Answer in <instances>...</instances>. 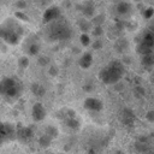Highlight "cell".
<instances>
[{"mask_svg":"<svg viewBox=\"0 0 154 154\" xmlns=\"http://www.w3.org/2000/svg\"><path fill=\"white\" fill-rule=\"evenodd\" d=\"M122 122L124 124H128V125L132 124V122H134V114L129 109H123V112H122Z\"/></svg>","mask_w":154,"mask_h":154,"instance_id":"cell-20","label":"cell"},{"mask_svg":"<svg viewBox=\"0 0 154 154\" xmlns=\"http://www.w3.org/2000/svg\"><path fill=\"white\" fill-rule=\"evenodd\" d=\"M82 12L85 17H93L94 13H95V6L91 1H88L85 4H83L82 6Z\"/></svg>","mask_w":154,"mask_h":154,"instance_id":"cell-13","label":"cell"},{"mask_svg":"<svg viewBox=\"0 0 154 154\" xmlns=\"http://www.w3.org/2000/svg\"><path fill=\"white\" fill-rule=\"evenodd\" d=\"M22 84L13 77H4L0 83V91L4 99L12 102L17 100L22 94Z\"/></svg>","mask_w":154,"mask_h":154,"instance_id":"cell-4","label":"cell"},{"mask_svg":"<svg viewBox=\"0 0 154 154\" xmlns=\"http://www.w3.org/2000/svg\"><path fill=\"white\" fill-rule=\"evenodd\" d=\"M17 138V129L12 123H2L0 130V143Z\"/></svg>","mask_w":154,"mask_h":154,"instance_id":"cell-6","label":"cell"},{"mask_svg":"<svg viewBox=\"0 0 154 154\" xmlns=\"http://www.w3.org/2000/svg\"><path fill=\"white\" fill-rule=\"evenodd\" d=\"M137 52L141 55L154 53V31H147L137 45Z\"/></svg>","mask_w":154,"mask_h":154,"instance_id":"cell-5","label":"cell"},{"mask_svg":"<svg viewBox=\"0 0 154 154\" xmlns=\"http://www.w3.org/2000/svg\"><path fill=\"white\" fill-rule=\"evenodd\" d=\"M18 66L20 69H26L29 66V59L26 57H20L18 59Z\"/></svg>","mask_w":154,"mask_h":154,"instance_id":"cell-24","label":"cell"},{"mask_svg":"<svg viewBox=\"0 0 154 154\" xmlns=\"http://www.w3.org/2000/svg\"><path fill=\"white\" fill-rule=\"evenodd\" d=\"M103 14H96V16H94L93 17V19H91V23L94 24V25H101L102 23H103Z\"/></svg>","mask_w":154,"mask_h":154,"instance_id":"cell-25","label":"cell"},{"mask_svg":"<svg viewBox=\"0 0 154 154\" xmlns=\"http://www.w3.org/2000/svg\"><path fill=\"white\" fill-rule=\"evenodd\" d=\"M52 140H53V138H52L49 135H47V134L45 132L43 135H41V136L38 137V144H40L42 148H47V147L51 146Z\"/></svg>","mask_w":154,"mask_h":154,"instance_id":"cell-19","label":"cell"},{"mask_svg":"<svg viewBox=\"0 0 154 154\" xmlns=\"http://www.w3.org/2000/svg\"><path fill=\"white\" fill-rule=\"evenodd\" d=\"M116 49L118 51V52H124V51H126V48H128V42H126V40H124V38H122V40H118L117 42H116Z\"/></svg>","mask_w":154,"mask_h":154,"instance_id":"cell-22","label":"cell"},{"mask_svg":"<svg viewBox=\"0 0 154 154\" xmlns=\"http://www.w3.org/2000/svg\"><path fill=\"white\" fill-rule=\"evenodd\" d=\"M46 114H47L46 108L41 102L34 103L32 109H31V117H32L34 122H42L46 118Z\"/></svg>","mask_w":154,"mask_h":154,"instance_id":"cell-7","label":"cell"},{"mask_svg":"<svg viewBox=\"0 0 154 154\" xmlns=\"http://www.w3.org/2000/svg\"><path fill=\"white\" fill-rule=\"evenodd\" d=\"M23 35V26L14 19L8 18L1 25V38L8 45H17Z\"/></svg>","mask_w":154,"mask_h":154,"instance_id":"cell-3","label":"cell"},{"mask_svg":"<svg viewBox=\"0 0 154 154\" xmlns=\"http://www.w3.org/2000/svg\"><path fill=\"white\" fill-rule=\"evenodd\" d=\"M58 72H59V70H58V67H55V66H51V67L48 69V73H49L52 77L57 76V75H58Z\"/></svg>","mask_w":154,"mask_h":154,"instance_id":"cell-29","label":"cell"},{"mask_svg":"<svg viewBox=\"0 0 154 154\" xmlns=\"http://www.w3.org/2000/svg\"><path fill=\"white\" fill-rule=\"evenodd\" d=\"M125 73V67L119 60H113L108 63L100 72L99 78L105 84H116L122 79Z\"/></svg>","mask_w":154,"mask_h":154,"instance_id":"cell-2","label":"cell"},{"mask_svg":"<svg viewBox=\"0 0 154 154\" xmlns=\"http://www.w3.org/2000/svg\"><path fill=\"white\" fill-rule=\"evenodd\" d=\"M34 137V132L30 128H26V126H19L17 129V138L24 143L26 142H30Z\"/></svg>","mask_w":154,"mask_h":154,"instance_id":"cell-9","label":"cell"},{"mask_svg":"<svg viewBox=\"0 0 154 154\" xmlns=\"http://www.w3.org/2000/svg\"><path fill=\"white\" fill-rule=\"evenodd\" d=\"M93 23H91V20H87L85 18H83V19H79V22H78V26H79V29L83 31V32H88L90 29H93Z\"/></svg>","mask_w":154,"mask_h":154,"instance_id":"cell-17","label":"cell"},{"mask_svg":"<svg viewBox=\"0 0 154 154\" xmlns=\"http://www.w3.org/2000/svg\"><path fill=\"white\" fill-rule=\"evenodd\" d=\"M46 36L52 41L69 40L72 36V29L66 20L59 17L52 22H48L46 29Z\"/></svg>","mask_w":154,"mask_h":154,"instance_id":"cell-1","label":"cell"},{"mask_svg":"<svg viewBox=\"0 0 154 154\" xmlns=\"http://www.w3.org/2000/svg\"><path fill=\"white\" fill-rule=\"evenodd\" d=\"M146 118H147V120H149L150 123H154V111H149V112H147Z\"/></svg>","mask_w":154,"mask_h":154,"instance_id":"cell-30","label":"cell"},{"mask_svg":"<svg viewBox=\"0 0 154 154\" xmlns=\"http://www.w3.org/2000/svg\"><path fill=\"white\" fill-rule=\"evenodd\" d=\"M45 22L47 23V22H52V20H54V19H57V18H59L60 17V12H59V8L58 7H49L46 12H45Z\"/></svg>","mask_w":154,"mask_h":154,"instance_id":"cell-11","label":"cell"},{"mask_svg":"<svg viewBox=\"0 0 154 154\" xmlns=\"http://www.w3.org/2000/svg\"><path fill=\"white\" fill-rule=\"evenodd\" d=\"M16 6H17V7H19V8H22V7H24V6H25V4H24L23 1H18V2L16 4Z\"/></svg>","mask_w":154,"mask_h":154,"instance_id":"cell-32","label":"cell"},{"mask_svg":"<svg viewBox=\"0 0 154 154\" xmlns=\"http://www.w3.org/2000/svg\"><path fill=\"white\" fill-rule=\"evenodd\" d=\"M81 41H82V45H83V46H88V45L90 43L89 36L87 35V32H84V34L82 35V37H81Z\"/></svg>","mask_w":154,"mask_h":154,"instance_id":"cell-27","label":"cell"},{"mask_svg":"<svg viewBox=\"0 0 154 154\" xmlns=\"http://www.w3.org/2000/svg\"><path fill=\"white\" fill-rule=\"evenodd\" d=\"M91 32H93V35H94L95 37H100V36L103 34V30H102L101 25H94L93 29H91Z\"/></svg>","mask_w":154,"mask_h":154,"instance_id":"cell-26","label":"cell"},{"mask_svg":"<svg viewBox=\"0 0 154 154\" xmlns=\"http://www.w3.org/2000/svg\"><path fill=\"white\" fill-rule=\"evenodd\" d=\"M45 132H46L47 135H49L52 138H55V137H58V135H59L58 129H57L55 126H53V125H47V126L45 128Z\"/></svg>","mask_w":154,"mask_h":154,"instance_id":"cell-21","label":"cell"},{"mask_svg":"<svg viewBox=\"0 0 154 154\" xmlns=\"http://www.w3.org/2000/svg\"><path fill=\"white\" fill-rule=\"evenodd\" d=\"M64 123H65V125H66L67 128H70V129H72V130H77V129L79 128V125H81V123L76 119V117L66 118V119L64 120Z\"/></svg>","mask_w":154,"mask_h":154,"instance_id":"cell-18","label":"cell"},{"mask_svg":"<svg viewBox=\"0 0 154 154\" xmlns=\"http://www.w3.org/2000/svg\"><path fill=\"white\" fill-rule=\"evenodd\" d=\"M141 64L146 67H152L154 66V53H149V54H144L141 58Z\"/></svg>","mask_w":154,"mask_h":154,"instance_id":"cell-15","label":"cell"},{"mask_svg":"<svg viewBox=\"0 0 154 154\" xmlns=\"http://www.w3.org/2000/svg\"><path fill=\"white\" fill-rule=\"evenodd\" d=\"M83 105H84L85 109H89V111H93V112H99L103 107V103L101 102V100H99L96 97H87L84 100Z\"/></svg>","mask_w":154,"mask_h":154,"instance_id":"cell-8","label":"cell"},{"mask_svg":"<svg viewBox=\"0 0 154 154\" xmlns=\"http://www.w3.org/2000/svg\"><path fill=\"white\" fill-rule=\"evenodd\" d=\"M101 47H102V41H101L99 37H96L95 42L93 43V48H94V49H100Z\"/></svg>","mask_w":154,"mask_h":154,"instance_id":"cell-28","label":"cell"},{"mask_svg":"<svg viewBox=\"0 0 154 154\" xmlns=\"http://www.w3.org/2000/svg\"><path fill=\"white\" fill-rule=\"evenodd\" d=\"M16 16H17L18 18H23V20H29V17H28V16H25L24 13H22V12H17V13H16Z\"/></svg>","mask_w":154,"mask_h":154,"instance_id":"cell-31","label":"cell"},{"mask_svg":"<svg viewBox=\"0 0 154 154\" xmlns=\"http://www.w3.org/2000/svg\"><path fill=\"white\" fill-rule=\"evenodd\" d=\"M30 89H31V93L36 96V97H42V96H45V94H46V88L41 84V83H32L31 84V87H30Z\"/></svg>","mask_w":154,"mask_h":154,"instance_id":"cell-12","label":"cell"},{"mask_svg":"<svg viewBox=\"0 0 154 154\" xmlns=\"http://www.w3.org/2000/svg\"><path fill=\"white\" fill-rule=\"evenodd\" d=\"M42 1H46V0H42Z\"/></svg>","mask_w":154,"mask_h":154,"instance_id":"cell-33","label":"cell"},{"mask_svg":"<svg viewBox=\"0 0 154 154\" xmlns=\"http://www.w3.org/2000/svg\"><path fill=\"white\" fill-rule=\"evenodd\" d=\"M37 64H38L40 66H42V67L48 66V64H49V58L46 57V55H41V57L37 58Z\"/></svg>","mask_w":154,"mask_h":154,"instance_id":"cell-23","label":"cell"},{"mask_svg":"<svg viewBox=\"0 0 154 154\" xmlns=\"http://www.w3.org/2000/svg\"><path fill=\"white\" fill-rule=\"evenodd\" d=\"M116 12L119 16H128L131 12V5L124 0L119 1L116 4Z\"/></svg>","mask_w":154,"mask_h":154,"instance_id":"cell-10","label":"cell"},{"mask_svg":"<svg viewBox=\"0 0 154 154\" xmlns=\"http://www.w3.org/2000/svg\"><path fill=\"white\" fill-rule=\"evenodd\" d=\"M25 51L29 55H36L38 52H40V45L37 42H29L25 47Z\"/></svg>","mask_w":154,"mask_h":154,"instance_id":"cell-16","label":"cell"},{"mask_svg":"<svg viewBox=\"0 0 154 154\" xmlns=\"http://www.w3.org/2000/svg\"><path fill=\"white\" fill-rule=\"evenodd\" d=\"M91 63H93V58H91V54H89V53H84L78 61L79 66L83 69H88L91 65Z\"/></svg>","mask_w":154,"mask_h":154,"instance_id":"cell-14","label":"cell"}]
</instances>
